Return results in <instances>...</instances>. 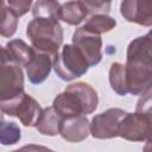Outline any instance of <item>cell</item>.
<instances>
[{
  "instance_id": "9a60e30c",
  "label": "cell",
  "mask_w": 152,
  "mask_h": 152,
  "mask_svg": "<svg viewBox=\"0 0 152 152\" xmlns=\"http://www.w3.org/2000/svg\"><path fill=\"white\" fill-rule=\"evenodd\" d=\"M88 13H89L88 10L80 0H72V1L65 2L61 6L59 19L62 21L66 23L68 25L76 26L86 19Z\"/></svg>"
},
{
  "instance_id": "5bb4252c",
  "label": "cell",
  "mask_w": 152,
  "mask_h": 152,
  "mask_svg": "<svg viewBox=\"0 0 152 152\" xmlns=\"http://www.w3.org/2000/svg\"><path fill=\"white\" fill-rule=\"evenodd\" d=\"M62 120H63V116L55 109L53 106H51L43 109L42 116L38 124L36 125V128L42 135L55 137L59 134Z\"/></svg>"
},
{
  "instance_id": "8992f818",
  "label": "cell",
  "mask_w": 152,
  "mask_h": 152,
  "mask_svg": "<svg viewBox=\"0 0 152 152\" xmlns=\"http://www.w3.org/2000/svg\"><path fill=\"white\" fill-rule=\"evenodd\" d=\"M119 137L128 141H152V114L127 112L120 124Z\"/></svg>"
},
{
  "instance_id": "ba28073f",
  "label": "cell",
  "mask_w": 152,
  "mask_h": 152,
  "mask_svg": "<svg viewBox=\"0 0 152 152\" xmlns=\"http://www.w3.org/2000/svg\"><path fill=\"white\" fill-rule=\"evenodd\" d=\"M24 93V74L20 65L1 59L0 101L11 100Z\"/></svg>"
},
{
  "instance_id": "603a6c76",
  "label": "cell",
  "mask_w": 152,
  "mask_h": 152,
  "mask_svg": "<svg viewBox=\"0 0 152 152\" xmlns=\"http://www.w3.org/2000/svg\"><path fill=\"white\" fill-rule=\"evenodd\" d=\"M135 112L152 114V90H148L139 97L135 106Z\"/></svg>"
},
{
  "instance_id": "ffe728a7",
  "label": "cell",
  "mask_w": 152,
  "mask_h": 152,
  "mask_svg": "<svg viewBox=\"0 0 152 152\" xmlns=\"http://www.w3.org/2000/svg\"><path fill=\"white\" fill-rule=\"evenodd\" d=\"M20 133V128L15 122H6L4 120L1 121L0 141L4 146L17 144L21 138Z\"/></svg>"
},
{
  "instance_id": "52a82bcc",
  "label": "cell",
  "mask_w": 152,
  "mask_h": 152,
  "mask_svg": "<svg viewBox=\"0 0 152 152\" xmlns=\"http://www.w3.org/2000/svg\"><path fill=\"white\" fill-rule=\"evenodd\" d=\"M127 114L121 108H109L91 119L90 134L96 139H112L119 137V127Z\"/></svg>"
},
{
  "instance_id": "cb8c5ba5",
  "label": "cell",
  "mask_w": 152,
  "mask_h": 152,
  "mask_svg": "<svg viewBox=\"0 0 152 152\" xmlns=\"http://www.w3.org/2000/svg\"><path fill=\"white\" fill-rule=\"evenodd\" d=\"M144 150H145V151H152V141L146 142V145H145Z\"/></svg>"
},
{
  "instance_id": "4fadbf2b",
  "label": "cell",
  "mask_w": 152,
  "mask_h": 152,
  "mask_svg": "<svg viewBox=\"0 0 152 152\" xmlns=\"http://www.w3.org/2000/svg\"><path fill=\"white\" fill-rule=\"evenodd\" d=\"M33 56V48L21 39L10 40L1 50V59L13 62L21 68H26Z\"/></svg>"
},
{
  "instance_id": "9c48e42d",
  "label": "cell",
  "mask_w": 152,
  "mask_h": 152,
  "mask_svg": "<svg viewBox=\"0 0 152 152\" xmlns=\"http://www.w3.org/2000/svg\"><path fill=\"white\" fill-rule=\"evenodd\" d=\"M72 44H75L86 56L90 66L99 64L102 59V38L101 34L91 32L87 28L78 27L72 34Z\"/></svg>"
},
{
  "instance_id": "44dd1931",
  "label": "cell",
  "mask_w": 152,
  "mask_h": 152,
  "mask_svg": "<svg viewBox=\"0 0 152 152\" xmlns=\"http://www.w3.org/2000/svg\"><path fill=\"white\" fill-rule=\"evenodd\" d=\"M89 13H107L110 10L112 0H80Z\"/></svg>"
},
{
  "instance_id": "277c9868",
  "label": "cell",
  "mask_w": 152,
  "mask_h": 152,
  "mask_svg": "<svg viewBox=\"0 0 152 152\" xmlns=\"http://www.w3.org/2000/svg\"><path fill=\"white\" fill-rule=\"evenodd\" d=\"M89 68L88 59L75 44L63 45L53 63L56 75L63 81L78 78L83 76Z\"/></svg>"
},
{
  "instance_id": "ac0fdd59",
  "label": "cell",
  "mask_w": 152,
  "mask_h": 152,
  "mask_svg": "<svg viewBox=\"0 0 152 152\" xmlns=\"http://www.w3.org/2000/svg\"><path fill=\"white\" fill-rule=\"evenodd\" d=\"M61 4L57 0H37L32 7L33 18H57L59 19Z\"/></svg>"
},
{
  "instance_id": "7c38bea8",
  "label": "cell",
  "mask_w": 152,
  "mask_h": 152,
  "mask_svg": "<svg viewBox=\"0 0 152 152\" xmlns=\"http://www.w3.org/2000/svg\"><path fill=\"white\" fill-rule=\"evenodd\" d=\"M90 133V122L86 115H74L63 118L59 134L69 142H80L88 138Z\"/></svg>"
},
{
  "instance_id": "6da1fadb",
  "label": "cell",
  "mask_w": 152,
  "mask_h": 152,
  "mask_svg": "<svg viewBox=\"0 0 152 152\" xmlns=\"http://www.w3.org/2000/svg\"><path fill=\"white\" fill-rule=\"evenodd\" d=\"M125 66L129 94L141 96L152 89V30L128 44Z\"/></svg>"
},
{
  "instance_id": "d6986e66",
  "label": "cell",
  "mask_w": 152,
  "mask_h": 152,
  "mask_svg": "<svg viewBox=\"0 0 152 152\" xmlns=\"http://www.w3.org/2000/svg\"><path fill=\"white\" fill-rule=\"evenodd\" d=\"M18 26V15L2 2V21H1V27H0V33L5 38L12 37Z\"/></svg>"
},
{
  "instance_id": "8fae6325",
  "label": "cell",
  "mask_w": 152,
  "mask_h": 152,
  "mask_svg": "<svg viewBox=\"0 0 152 152\" xmlns=\"http://www.w3.org/2000/svg\"><path fill=\"white\" fill-rule=\"evenodd\" d=\"M55 61L56 58L52 55L33 49V56L25 68L28 81L32 84L43 83L49 77L51 69L53 68Z\"/></svg>"
},
{
  "instance_id": "e0dca14e",
  "label": "cell",
  "mask_w": 152,
  "mask_h": 152,
  "mask_svg": "<svg viewBox=\"0 0 152 152\" xmlns=\"http://www.w3.org/2000/svg\"><path fill=\"white\" fill-rule=\"evenodd\" d=\"M116 26V21L114 18L107 15L106 13H96L93 14L88 21L83 25L84 28L102 34V33H107L109 31H112L114 27Z\"/></svg>"
},
{
  "instance_id": "2e32d148",
  "label": "cell",
  "mask_w": 152,
  "mask_h": 152,
  "mask_svg": "<svg viewBox=\"0 0 152 152\" xmlns=\"http://www.w3.org/2000/svg\"><path fill=\"white\" fill-rule=\"evenodd\" d=\"M110 88L120 96H125L128 94L127 78H126V66L122 63L114 62L108 72Z\"/></svg>"
},
{
  "instance_id": "30bf717a",
  "label": "cell",
  "mask_w": 152,
  "mask_h": 152,
  "mask_svg": "<svg viewBox=\"0 0 152 152\" xmlns=\"http://www.w3.org/2000/svg\"><path fill=\"white\" fill-rule=\"evenodd\" d=\"M120 13L129 23L140 26H152V0H122Z\"/></svg>"
},
{
  "instance_id": "5b68a950",
  "label": "cell",
  "mask_w": 152,
  "mask_h": 152,
  "mask_svg": "<svg viewBox=\"0 0 152 152\" xmlns=\"http://www.w3.org/2000/svg\"><path fill=\"white\" fill-rule=\"evenodd\" d=\"M1 112L10 116H17L26 127H36L43 109L38 101L25 91L11 100L0 101Z\"/></svg>"
},
{
  "instance_id": "7a4b0ae2",
  "label": "cell",
  "mask_w": 152,
  "mask_h": 152,
  "mask_svg": "<svg viewBox=\"0 0 152 152\" xmlns=\"http://www.w3.org/2000/svg\"><path fill=\"white\" fill-rule=\"evenodd\" d=\"M99 104L96 90L86 82L69 84L52 102L55 109L63 116L88 115L95 112Z\"/></svg>"
},
{
  "instance_id": "3957f363",
  "label": "cell",
  "mask_w": 152,
  "mask_h": 152,
  "mask_svg": "<svg viewBox=\"0 0 152 152\" xmlns=\"http://www.w3.org/2000/svg\"><path fill=\"white\" fill-rule=\"evenodd\" d=\"M32 48L57 58L63 43V28L57 18H33L26 27Z\"/></svg>"
},
{
  "instance_id": "7402d4cb",
  "label": "cell",
  "mask_w": 152,
  "mask_h": 152,
  "mask_svg": "<svg viewBox=\"0 0 152 152\" xmlns=\"http://www.w3.org/2000/svg\"><path fill=\"white\" fill-rule=\"evenodd\" d=\"M6 1H7V6L18 17H23L31 10V5L33 0H6Z\"/></svg>"
}]
</instances>
